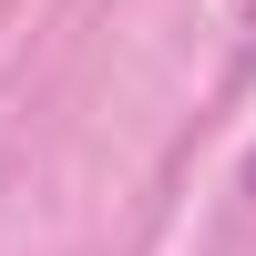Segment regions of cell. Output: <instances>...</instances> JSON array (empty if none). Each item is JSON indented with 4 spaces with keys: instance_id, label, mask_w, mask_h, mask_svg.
<instances>
[{
    "instance_id": "cell-1",
    "label": "cell",
    "mask_w": 256,
    "mask_h": 256,
    "mask_svg": "<svg viewBox=\"0 0 256 256\" xmlns=\"http://www.w3.org/2000/svg\"><path fill=\"white\" fill-rule=\"evenodd\" d=\"M246 195H256V154H246Z\"/></svg>"
},
{
    "instance_id": "cell-2",
    "label": "cell",
    "mask_w": 256,
    "mask_h": 256,
    "mask_svg": "<svg viewBox=\"0 0 256 256\" xmlns=\"http://www.w3.org/2000/svg\"><path fill=\"white\" fill-rule=\"evenodd\" d=\"M246 10H256V0H246Z\"/></svg>"
}]
</instances>
